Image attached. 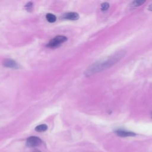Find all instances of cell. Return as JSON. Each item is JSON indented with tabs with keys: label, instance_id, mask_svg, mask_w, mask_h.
Returning a JSON list of instances; mask_svg holds the SVG:
<instances>
[{
	"label": "cell",
	"instance_id": "obj_1",
	"mask_svg": "<svg viewBox=\"0 0 152 152\" xmlns=\"http://www.w3.org/2000/svg\"><path fill=\"white\" fill-rule=\"evenodd\" d=\"M124 54L125 53H123L122 52H120L104 60L97 62L93 65L90 66L86 71L85 74L86 75H90L110 67V66H112L118 61H119L120 59L124 56Z\"/></svg>",
	"mask_w": 152,
	"mask_h": 152
},
{
	"label": "cell",
	"instance_id": "obj_2",
	"mask_svg": "<svg viewBox=\"0 0 152 152\" xmlns=\"http://www.w3.org/2000/svg\"><path fill=\"white\" fill-rule=\"evenodd\" d=\"M67 40V37L64 36H57L51 39L46 45V46L49 48L54 49L60 46L63 43Z\"/></svg>",
	"mask_w": 152,
	"mask_h": 152
},
{
	"label": "cell",
	"instance_id": "obj_3",
	"mask_svg": "<svg viewBox=\"0 0 152 152\" xmlns=\"http://www.w3.org/2000/svg\"><path fill=\"white\" fill-rule=\"evenodd\" d=\"M42 143V140L40 138L35 136L28 137L26 140V145L28 147H34L39 145Z\"/></svg>",
	"mask_w": 152,
	"mask_h": 152
},
{
	"label": "cell",
	"instance_id": "obj_4",
	"mask_svg": "<svg viewBox=\"0 0 152 152\" xmlns=\"http://www.w3.org/2000/svg\"><path fill=\"white\" fill-rule=\"evenodd\" d=\"M3 65L5 67L10 68L12 69H18L20 68V65H18V64L16 61L11 59H5L3 62Z\"/></svg>",
	"mask_w": 152,
	"mask_h": 152
},
{
	"label": "cell",
	"instance_id": "obj_5",
	"mask_svg": "<svg viewBox=\"0 0 152 152\" xmlns=\"http://www.w3.org/2000/svg\"><path fill=\"white\" fill-rule=\"evenodd\" d=\"M62 18L69 20H77L79 19L80 16L79 14L75 12H69L64 14L62 17Z\"/></svg>",
	"mask_w": 152,
	"mask_h": 152
},
{
	"label": "cell",
	"instance_id": "obj_6",
	"mask_svg": "<svg viewBox=\"0 0 152 152\" xmlns=\"http://www.w3.org/2000/svg\"><path fill=\"white\" fill-rule=\"evenodd\" d=\"M115 133L119 137H134L136 135V134L131 132V131H128L125 130H122V129H118L115 131Z\"/></svg>",
	"mask_w": 152,
	"mask_h": 152
},
{
	"label": "cell",
	"instance_id": "obj_7",
	"mask_svg": "<svg viewBox=\"0 0 152 152\" xmlns=\"http://www.w3.org/2000/svg\"><path fill=\"white\" fill-rule=\"evenodd\" d=\"M145 2V1H141V0H138V1H134L132 2L130 4V7L132 8H137L139 6L142 5Z\"/></svg>",
	"mask_w": 152,
	"mask_h": 152
},
{
	"label": "cell",
	"instance_id": "obj_8",
	"mask_svg": "<svg viewBox=\"0 0 152 152\" xmlns=\"http://www.w3.org/2000/svg\"><path fill=\"white\" fill-rule=\"evenodd\" d=\"M46 18L49 21V23H54L56 20V17L55 15L51 14V13H48L46 15Z\"/></svg>",
	"mask_w": 152,
	"mask_h": 152
},
{
	"label": "cell",
	"instance_id": "obj_9",
	"mask_svg": "<svg viewBox=\"0 0 152 152\" xmlns=\"http://www.w3.org/2000/svg\"><path fill=\"white\" fill-rule=\"evenodd\" d=\"M48 129V126L46 124H41L35 128L37 132H44Z\"/></svg>",
	"mask_w": 152,
	"mask_h": 152
},
{
	"label": "cell",
	"instance_id": "obj_10",
	"mask_svg": "<svg viewBox=\"0 0 152 152\" xmlns=\"http://www.w3.org/2000/svg\"><path fill=\"white\" fill-rule=\"evenodd\" d=\"M25 9L26 10V11H28V12H31L33 11V4L31 2H27L25 7H24Z\"/></svg>",
	"mask_w": 152,
	"mask_h": 152
},
{
	"label": "cell",
	"instance_id": "obj_11",
	"mask_svg": "<svg viewBox=\"0 0 152 152\" xmlns=\"http://www.w3.org/2000/svg\"><path fill=\"white\" fill-rule=\"evenodd\" d=\"M109 8V4L107 2H104L101 4V10L103 11H106Z\"/></svg>",
	"mask_w": 152,
	"mask_h": 152
},
{
	"label": "cell",
	"instance_id": "obj_12",
	"mask_svg": "<svg viewBox=\"0 0 152 152\" xmlns=\"http://www.w3.org/2000/svg\"><path fill=\"white\" fill-rule=\"evenodd\" d=\"M148 10L150 11H152V4H151L148 7Z\"/></svg>",
	"mask_w": 152,
	"mask_h": 152
},
{
	"label": "cell",
	"instance_id": "obj_13",
	"mask_svg": "<svg viewBox=\"0 0 152 152\" xmlns=\"http://www.w3.org/2000/svg\"><path fill=\"white\" fill-rule=\"evenodd\" d=\"M34 152H40V151H34Z\"/></svg>",
	"mask_w": 152,
	"mask_h": 152
}]
</instances>
